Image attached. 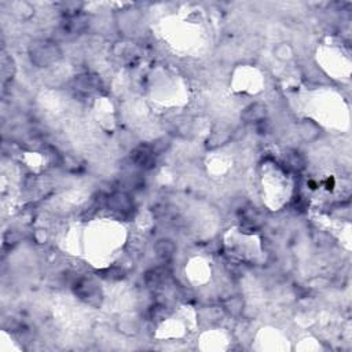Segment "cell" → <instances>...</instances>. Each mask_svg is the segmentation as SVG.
<instances>
[{
	"label": "cell",
	"instance_id": "obj_2",
	"mask_svg": "<svg viewBox=\"0 0 352 352\" xmlns=\"http://www.w3.org/2000/svg\"><path fill=\"white\" fill-rule=\"evenodd\" d=\"M154 150L150 146H139L132 153V161L142 168H151L154 164Z\"/></svg>",
	"mask_w": 352,
	"mask_h": 352
},
{
	"label": "cell",
	"instance_id": "obj_3",
	"mask_svg": "<svg viewBox=\"0 0 352 352\" xmlns=\"http://www.w3.org/2000/svg\"><path fill=\"white\" fill-rule=\"evenodd\" d=\"M109 207L113 211L121 213H128L132 208V201L124 193H116L109 197Z\"/></svg>",
	"mask_w": 352,
	"mask_h": 352
},
{
	"label": "cell",
	"instance_id": "obj_7",
	"mask_svg": "<svg viewBox=\"0 0 352 352\" xmlns=\"http://www.w3.org/2000/svg\"><path fill=\"white\" fill-rule=\"evenodd\" d=\"M286 165L293 171H300L304 168V160L299 153H290L286 158Z\"/></svg>",
	"mask_w": 352,
	"mask_h": 352
},
{
	"label": "cell",
	"instance_id": "obj_9",
	"mask_svg": "<svg viewBox=\"0 0 352 352\" xmlns=\"http://www.w3.org/2000/svg\"><path fill=\"white\" fill-rule=\"evenodd\" d=\"M235 301H237V299H231V300L228 301L227 307H235ZM241 310H242V303L241 301L238 303V308H230V311H233L234 314H238Z\"/></svg>",
	"mask_w": 352,
	"mask_h": 352
},
{
	"label": "cell",
	"instance_id": "obj_8",
	"mask_svg": "<svg viewBox=\"0 0 352 352\" xmlns=\"http://www.w3.org/2000/svg\"><path fill=\"white\" fill-rule=\"evenodd\" d=\"M275 55L280 58V59H282V61L289 59L292 57V48L289 46H286V44H281V46L275 48Z\"/></svg>",
	"mask_w": 352,
	"mask_h": 352
},
{
	"label": "cell",
	"instance_id": "obj_1",
	"mask_svg": "<svg viewBox=\"0 0 352 352\" xmlns=\"http://www.w3.org/2000/svg\"><path fill=\"white\" fill-rule=\"evenodd\" d=\"M59 57H61L59 48L55 43L51 42L36 43V46L32 47L31 50L32 62H35L39 66H47L55 62Z\"/></svg>",
	"mask_w": 352,
	"mask_h": 352
},
{
	"label": "cell",
	"instance_id": "obj_6",
	"mask_svg": "<svg viewBox=\"0 0 352 352\" xmlns=\"http://www.w3.org/2000/svg\"><path fill=\"white\" fill-rule=\"evenodd\" d=\"M301 135L306 140H314L318 138L319 135V127L312 123L311 120H306L303 124H301Z\"/></svg>",
	"mask_w": 352,
	"mask_h": 352
},
{
	"label": "cell",
	"instance_id": "obj_5",
	"mask_svg": "<svg viewBox=\"0 0 352 352\" xmlns=\"http://www.w3.org/2000/svg\"><path fill=\"white\" fill-rule=\"evenodd\" d=\"M155 252L161 259H171L172 254L175 253V243L172 242L171 239H161L155 245Z\"/></svg>",
	"mask_w": 352,
	"mask_h": 352
},
{
	"label": "cell",
	"instance_id": "obj_4",
	"mask_svg": "<svg viewBox=\"0 0 352 352\" xmlns=\"http://www.w3.org/2000/svg\"><path fill=\"white\" fill-rule=\"evenodd\" d=\"M266 108L263 105L254 104L250 105L249 108L245 109V112L242 113L243 120H246L248 123H257V121H263L264 117H266Z\"/></svg>",
	"mask_w": 352,
	"mask_h": 352
}]
</instances>
